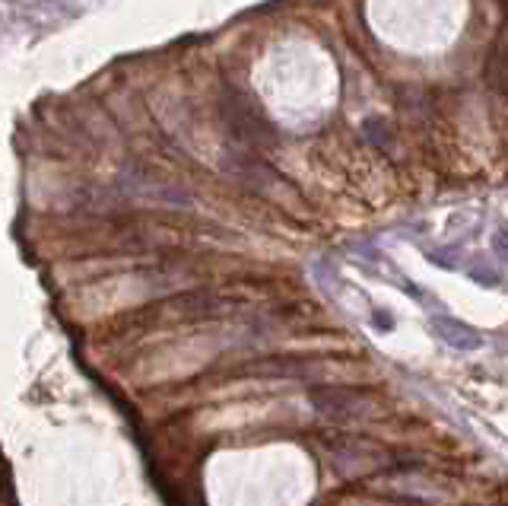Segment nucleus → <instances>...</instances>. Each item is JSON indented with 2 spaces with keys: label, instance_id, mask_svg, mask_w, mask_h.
<instances>
[{
  "label": "nucleus",
  "instance_id": "obj_1",
  "mask_svg": "<svg viewBox=\"0 0 508 506\" xmlns=\"http://www.w3.org/2000/svg\"><path fill=\"white\" fill-rule=\"evenodd\" d=\"M429 328H432V335L439 337V341H445V345L455 347V351H480L483 347L480 331L458 322V318H451V316H432L429 318Z\"/></svg>",
  "mask_w": 508,
  "mask_h": 506
},
{
  "label": "nucleus",
  "instance_id": "obj_2",
  "mask_svg": "<svg viewBox=\"0 0 508 506\" xmlns=\"http://www.w3.org/2000/svg\"><path fill=\"white\" fill-rule=\"evenodd\" d=\"M493 249H495V255L508 262V230H495L493 233Z\"/></svg>",
  "mask_w": 508,
  "mask_h": 506
}]
</instances>
